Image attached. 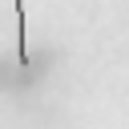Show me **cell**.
<instances>
[{
    "instance_id": "1",
    "label": "cell",
    "mask_w": 129,
    "mask_h": 129,
    "mask_svg": "<svg viewBox=\"0 0 129 129\" xmlns=\"http://www.w3.org/2000/svg\"><path fill=\"white\" fill-rule=\"evenodd\" d=\"M24 0H16V64L28 69V28H24Z\"/></svg>"
}]
</instances>
